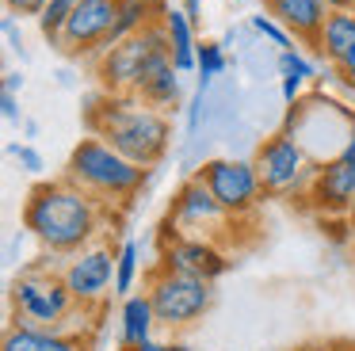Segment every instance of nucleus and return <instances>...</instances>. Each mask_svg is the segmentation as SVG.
Masks as SVG:
<instances>
[{
  "mask_svg": "<svg viewBox=\"0 0 355 351\" xmlns=\"http://www.w3.org/2000/svg\"><path fill=\"white\" fill-rule=\"evenodd\" d=\"M279 73L283 76H302V80H309V76H313V61L309 58H302L298 50H279Z\"/></svg>",
  "mask_w": 355,
  "mask_h": 351,
  "instance_id": "obj_24",
  "label": "nucleus"
},
{
  "mask_svg": "<svg viewBox=\"0 0 355 351\" xmlns=\"http://www.w3.org/2000/svg\"><path fill=\"white\" fill-rule=\"evenodd\" d=\"M153 325H157V313H153V302H149L146 290L126 298V302H123V332H119L123 351L141 348V343L153 340Z\"/></svg>",
  "mask_w": 355,
  "mask_h": 351,
  "instance_id": "obj_18",
  "label": "nucleus"
},
{
  "mask_svg": "<svg viewBox=\"0 0 355 351\" xmlns=\"http://www.w3.org/2000/svg\"><path fill=\"white\" fill-rule=\"evenodd\" d=\"M164 65H172V42H168V27H164V15H161L146 31L103 50L96 58V76H100L103 92H138Z\"/></svg>",
  "mask_w": 355,
  "mask_h": 351,
  "instance_id": "obj_4",
  "label": "nucleus"
},
{
  "mask_svg": "<svg viewBox=\"0 0 355 351\" xmlns=\"http://www.w3.org/2000/svg\"><path fill=\"white\" fill-rule=\"evenodd\" d=\"M4 38H8V46L19 53V58H24V35H19V27L12 19H4Z\"/></svg>",
  "mask_w": 355,
  "mask_h": 351,
  "instance_id": "obj_31",
  "label": "nucleus"
},
{
  "mask_svg": "<svg viewBox=\"0 0 355 351\" xmlns=\"http://www.w3.org/2000/svg\"><path fill=\"white\" fill-rule=\"evenodd\" d=\"M199 180L210 187V195L222 203L230 218H248L263 198V183L252 160H207L199 168Z\"/></svg>",
  "mask_w": 355,
  "mask_h": 351,
  "instance_id": "obj_7",
  "label": "nucleus"
},
{
  "mask_svg": "<svg viewBox=\"0 0 355 351\" xmlns=\"http://www.w3.org/2000/svg\"><path fill=\"white\" fill-rule=\"evenodd\" d=\"M146 294H149V302H153L157 325L187 328L210 309V302H214V282L153 267V271H149V282H146Z\"/></svg>",
  "mask_w": 355,
  "mask_h": 351,
  "instance_id": "obj_5",
  "label": "nucleus"
},
{
  "mask_svg": "<svg viewBox=\"0 0 355 351\" xmlns=\"http://www.w3.org/2000/svg\"><path fill=\"white\" fill-rule=\"evenodd\" d=\"M233 4H241V0H233Z\"/></svg>",
  "mask_w": 355,
  "mask_h": 351,
  "instance_id": "obj_40",
  "label": "nucleus"
},
{
  "mask_svg": "<svg viewBox=\"0 0 355 351\" xmlns=\"http://www.w3.org/2000/svg\"><path fill=\"white\" fill-rule=\"evenodd\" d=\"M164 27H168V42H172V65L176 73H191L199 69V46H195V23L184 8H168L164 12Z\"/></svg>",
  "mask_w": 355,
  "mask_h": 351,
  "instance_id": "obj_17",
  "label": "nucleus"
},
{
  "mask_svg": "<svg viewBox=\"0 0 355 351\" xmlns=\"http://www.w3.org/2000/svg\"><path fill=\"white\" fill-rule=\"evenodd\" d=\"M138 259H141V248H138V241H123V244H119L115 294H123V298H130V294H134V282H138Z\"/></svg>",
  "mask_w": 355,
  "mask_h": 351,
  "instance_id": "obj_20",
  "label": "nucleus"
},
{
  "mask_svg": "<svg viewBox=\"0 0 355 351\" xmlns=\"http://www.w3.org/2000/svg\"><path fill=\"white\" fill-rule=\"evenodd\" d=\"M130 351H187L184 343H161V340H149V343H141V348H130Z\"/></svg>",
  "mask_w": 355,
  "mask_h": 351,
  "instance_id": "obj_33",
  "label": "nucleus"
},
{
  "mask_svg": "<svg viewBox=\"0 0 355 351\" xmlns=\"http://www.w3.org/2000/svg\"><path fill=\"white\" fill-rule=\"evenodd\" d=\"M12 302H16L24 325H39L50 328L73 309L77 298L69 294L62 275H50V271H27L12 282Z\"/></svg>",
  "mask_w": 355,
  "mask_h": 351,
  "instance_id": "obj_8",
  "label": "nucleus"
},
{
  "mask_svg": "<svg viewBox=\"0 0 355 351\" xmlns=\"http://www.w3.org/2000/svg\"><path fill=\"white\" fill-rule=\"evenodd\" d=\"M164 271H180V275H195V279L214 282L218 275L230 267L225 252L218 248V241H207V237H172V244L164 241L161 248V264Z\"/></svg>",
  "mask_w": 355,
  "mask_h": 351,
  "instance_id": "obj_12",
  "label": "nucleus"
},
{
  "mask_svg": "<svg viewBox=\"0 0 355 351\" xmlns=\"http://www.w3.org/2000/svg\"><path fill=\"white\" fill-rule=\"evenodd\" d=\"M355 46V12L352 8H332L329 19L321 27V38H317V58L329 61L332 69L347 58V50Z\"/></svg>",
  "mask_w": 355,
  "mask_h": 351,
  "instance_id": "obj_15",
  "label": "nucleus"
},
{
  "mask_svg": "<svg viewBox=\"0 0 355 351\" xmlns=\"http://www.w3.org/2000/svg\"><path fill=\"white\" fill-rule=\"evenodd\" d=\"M230 221L233 218L222 210V203L210 195V187L199 180V176L184 180L180 191L172 195L168 225H176L180 237H207V241H214V229L230 225Z\"/></svg>",
  "mask_w": 355,
  "mask_h": 351,
  "instance_id": "obj_10",
  "label": "nucleus"
},
{
  "mask_svg": "<svg viewBox=\"0 0 355 351\" xmlns=\"http://www.w3.org/2000/svg\"><path fill=\"white\" fill-rule=\"evenodd\" d=\"M306 198L321 214H347L355 203V164H347L344 157H332L324 164H317Z\"/></svg>",
  "mask_w": 355,
  "mask_h": 351,
  "instance_id": "obj_13",
  "label": "nucleus"
},
{
  "mask_svg": "<svg viewBox=\"0 0 355 351\" xmlns=\"http://www.w3.org/2000/svg\"><path fill=\"white\" fill-rule=\"evenodd\" d=\"M263 8H268V15H275L298 42L313 46V50H317L324 19H329V12H332L324 0H268Z\"/></svg>",
  "mask_w": 355,
  "mask_h": 351,
  "instance_id": "obj_14",
  "label": "nucleus"
},
{
  "mask_svg": "<svg viewBox=\"0 0 355 351\" xmlns=\"http://www.w3.org/2000/svg\"><path fill=\"white\" fill-rule=\"evenodd\" d=\"M252 31H256V35H263V38H271V42H275L279 50H291V46H294V35L275 19V15H268V12L252 15Z\"/></svg>",
  "mask_w": 355,
  "mask_h": 351,
  "instance_id": "obj_22",
  "label": "nucleus"
},
{
  "mask_svg": "<svg viewBox=\"0 0 355 351\" xmlns=\"http://www.w3.org/2000/svg\"><path fill=\"white\" fill-rule=\"evenodd\" d=\"M0 111H4V119H12V122L19 119V99H16V92H4V96H0Z\"/></svg>",
  "mask_w": 355,
  "mask_h": 351,
  "instance_id": "obj_32",
  "label": "nucleus"
},
{
  "mask_svg": "<svg viewBox=\"0 0 355 351\" xmlns=\"http://www.w3.org/2000/svg\"><path fill=\"white\" fill-rule=\"evenodd\" d=\"M329 8H352V0H324Z\"/></svg>",
  "mask_w": 355,
  "mask_h": 351,
  "instance_id": "obj_37",
  "label": "nucleus"
},
{
  "mask_svg": "<svg viewBox=\"0 0 355 351\" xmlns=\"http://www.w3.org/2000/svg\"><path fill=\"white\" fill-rule=\"evenodd\" d=\"M352 12H355V0H352Z\"/></svg>",
  "mask_w": 355,
  "mask_h": 351,
  "instance_id": "obj_39",
  "label": "nucleus"
},
{
  "mask_svg": "<svg viewBox=\"0 0 355 351\" xmlns=\"http://www.w3.org/2000/svg\"><path fill=\"white\" fill-rule=\"evenodd\" d=\"M184 4H187V0H184Z\"/></svg>",
  "mask_w": 355,
  "mask_h": 351,
  "instance_id": "obj_42",
  "label": "nucleus"
},
{
  "mask_svg": "<svg viewBox=\"0 0 355 351\" xmlns=\"http://www.w3.org/2000/svg\"><path fill=\"white\" fill-rule=\"evenodd\" d=\"M88 130H92V137H103L111 149H119L126 160L141 168L161 164L172 142V126L164 111L141 103L134 92H103V99L88 107Z\"/></svg>",
  "mask_w": 355,
  "mask_h": 351,
  "instance_id": "obj_2",
  "label": "nucleus"
},
{
  "mask_svg": "<svg viewBox=\"0 0 355 351\" xmlns=\"http://www.w3.org/2000/svg\"><path fill=\"white\" fill-rule=\"evenodd\" d=\"M336 73H340V80H344L347 88L355 92V46H352V50H347V58H344V61H340V65H336Z\"/></svg>",
  "mask_w": 355,
  "mask_h": 351,
  "instance_id": "obj_28",
  "label": "nucleus"
},
{
  "mask_svg": "<svg viewBox=\"0 0 355 351\" xmlns=\"http://www.w3.org/2000/svg\"><path fill=\"white\" fill-rule=\"evenodd\" d=\"M256 176L263 183V195H279V198H294V195H309L317 164L309 160L306 145L291 134H275L256 149L252 157Z\"/></svg>",
  "mask_w": 355,
  "mask_h": 351,
  "instance_id": "obj_6",
  "label": "nucleus"
},
{
  "mask_svg": "<svg viewBox=\"0 0 355 351\" xmlns=\"http://www.w3.org/2000/svg\"><path fill=\"white\" fill-rule=\"evenodd\" d=\"M115 267H119V248H107V244H88V248L73 252V259L65 264L62 279L69 286V294L77 298L80 305L100 302L111 286H115Z\"/></svg>",
  "mask_w": 355,
  "mask_h": 351,
  "instance_id": "obj_11",
  "label": "nucleus"
},
{
  "mask_svg": "<svg viewBox=\"0 0 355 351\" xmlns=\"http://www.w3.org/2000/svg\"><path fill=\"white\" fill-rule=\"evenodd\" d=\"M24 229L42 248L73 256L88 248V241L100 229V203L69 180L39 183L24 203Z\"/></svg>",
  "mask_w": 355,
  "mask_h": 351,
  "instance_id": "obj_1",
  "label": "nucleus"
},
{
  "mask_svg": "<svg viewBox=\"0 0 355 351\" xmlns=\"http://www.w3.org/2000/svg\"><path fill=\"white\" fill-rule=\"evenodd\" d=\"M184 12L191 15V23H199V0H187V4H184Z\"/></svg>",
  "mask_w": 355,
  "mask_h": 351,
  "instance_id": "obj_35",
  "label": "nucleus"
},
{
  "mask_svg": "<svg viewBox=\"0 0 355 351\" xmlns=\"http://www.w3.org/2000/svg\"><path fill=\"white\" fill-rule=\"evenodd\" d=\"M24 88V73H4V92H19Z\"/></svg>",
  "mask_w": 355,
  "mask_h": 351,
  "instance_id": "obj_34",
  "label": "nucleus"
},
{
  "mask_svg": "<svg viewBox=\"0 0 355 351\" xmlns=\"http://www.w3.org/2000/svg\"><path fill=\"white\" fill-rule=\"evenodd\" d=\"M115 15H119V0H85L69 15V23L62 27L54 46L69 58H100L111 27H115Z\"/></svg>",
  "mask_w": 355,
  "mask_h": 351,
  "instance_id": "obj_9",
  "label": "nucleus"
},
{
  "mask_svg": "<svg viewBox=\"0 0 355 351\" xmlns=\"http://www.w3.org/2000/svg\"><path fill=\"white\" fill-rule=\"evenodd\" d=\"M306 351H336V348H306Z\"/></svg>",
  "mask_w": 355,
  "mask_h": 351,
  "instance_id": "obj_38",
  "label": "nucleus"
},
{
  "mask_svg": "<svg viewBox=\"0 0 355 351\" xmlns=\"http://www.w3.org/2000/svg\"><path fill=\"white\" fill-rule=\"evenodd\" d=\"M46 351H85V343H80L77 336H65V332H54V328H50L46 332Z\"/></svg>",
  "mask_w": 355,
  "mask_h": 351,
  "instance_id": "obj_26",
  "label": "nucleus"
},
{
  "mask_svg": "<svg viewBox=\"0 0 355 351\" xmlns=\"http://www.w3.org/2000/svg\"><path fill=\"white\" fill-rule=\"evenodd\" d=\"M225 69V53H222V46L218 42H202L199 46V84L207 88L210 80H214L218 73Z\"/></svg>",
  "mask_w": 355,
  "mask_h": 351,
  "instance_id": "obj_23",
  "label": "nucleus"
},
{
  "mask_svg": "<svg viewBox=\"0 0 355 351\" xmlns=\"http://www.w3.org/2000/svg\"><path fill=\"white\" fill-rule=\"evenodd\" d=\"M4 4H8L12 15H35V19H39V15L46 12L50 0H4Z\"/></svg>",
  "mask_w": 355,
  "mask_h": 351,
  "instance_id": "obj_27",
  "label": "nucleus"
},
{
  "mask_svg": "<svg viewBox=\"0 0 355 351\" xmlns=\"http://www.w3.org/2000/svg\"><path fill=\"white\" fill-rule=\"evenodd\" d=\"M340 157H344L347 164H355V114L347 119V134H344V149H340Z\"/></svg>",
  "mask_w": 355,
  "mask_h": 351,
  "instance_id": "obj_30",
  "label": "nucleus"
},
{
  "mask_svg": "<svg viewBox=\"0 0 355 351\" xmlns=\"http://www.w3.org/2000/svg\"><path fill=\"white\" fill-rule=\"evenodd\" d=\"M164 12H168V8H164V0H119L115 27H111L107 46H103V50H111V46H119L123 38H130V35H138V31H146L149 23H157Z\"/></svg>",
  "mask_w": 355,
  "mask_h": 351,
  "instance_id": "obj_16",
  "label": "nucleus"
},
{
  "mask_svg": "<svg viewBox=\"0 0 355 351\" xmlns=\"http://www.w3.org/2000/svg\"><path fill=\"white\" fill-rule=\"evenodd\" d=\"M180 76L184 73H176V65H164L161 73H153L146 84H141L134 96L141 99V103H149V107H157V111H176L180 107V99H184V88H180Z\"/></svg>",
  "mask_w": 355,
  "mask_h": 351,
  "instance_id": "obj_19",
  "label": "nucleus"
},
{
  "mask_svg": "<svg viewBox=\"0 0 355 351\" xmlns=\"http://www.w3.org/2000/svg\"><path fill=\"white\" fill-rule=\"evenodd\" d=\"M12 157L24 164V172H42V157H39V149H31V145H12Z\"/></svg>",
  "mask_w": 355,
  "mask_h": 351,
  "instance_id": "obj_25",
  "label": "nucleus"
},
{
  "mask_svg": "<svg viewBox=\"0 0 355 351\" xmlns=\"http://www.w3.org/2000/svg\"><path fill=\"white\" fill-rule=\"evenodd\" d=\"M263 4H268V0H263Z\"/></svg>",
  "mask_w": 355,
  "mask_h": 351,
  "instance_id": "obj_41",
  "label": "nucleus"
},
{
  "mask_svg": "<svg viewBox=\"0 0 355 351\" xmlns=\"http://www.w3.org/2000/svg\"><path fill=\"white\" fill-rule=\"evenodd\" d=\"M302 88H306V80H302V76H283V99H286V103H298Z\"/></svg>",
  "mask_w": 355,
  "mask_h": 351,
  "instance_id": "obj_29",
  "label": "nucleus"
},
{
  "mask_svg": "<svg viewBox=\"0 0 355 351\" xmlns=\"http://www.w3.org/2000/svg\"><path fill=\"white\" fill-rule=\"evenodd\" d=\"M344 218H347V229H352V233H355V203H352V210H347Z\"/></svg>",
  "mask_w": 355,
  "mask_h": 351,
  "instance_id": "obj_36",
  "label": "nucleus"
},
{
  "mask_svg": "<svg viewBox=\"0 0 355 351\" xmlns=\"http://www.w3.org/2000/svg\"><path fill=\"white\" fill-rule=\"evenodd\" d=\"M146 172L149 168L126 160L103 137H80L77 149L69 153V164H65V180L88 191L96 203H126L130 195L141 191Z\"/></svg>",
  "mask_w": 355,
  "mask_h": 351,
  "instance_id": "obj_3",
  "label": "nucleus"
},
{
  "mask_svg": "<svg viewBox=\"0 0 355 351\" xmlns=\"http://www.w3.org/2000/svg\"><path fill=\"white\" fill-rule=\"evenodd\" d=\"M46 332L50 328H39V325H12L4 332V348L0 351H46Z\"/></svg>",
  "mask_w": 355,
  "mask_h": 351,
  "instance_id": "obj_21",
  "label": "nucleus"
}]
</instances>
